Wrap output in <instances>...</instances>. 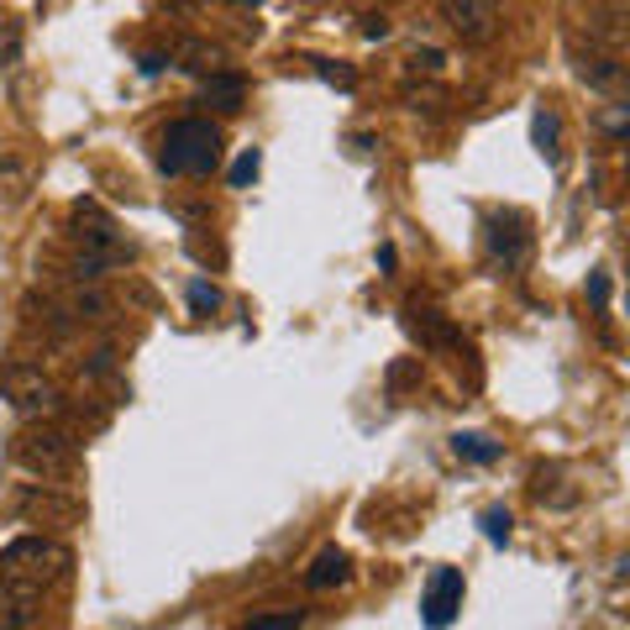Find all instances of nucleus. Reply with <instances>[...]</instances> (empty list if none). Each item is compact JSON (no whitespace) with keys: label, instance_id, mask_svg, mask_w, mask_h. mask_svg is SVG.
Masks as SVG:
<instances>
[{"label":"nucleus","instance_id":"nucleus-1","mask_svg":"<svg viewBox=\"0 0 630 630\" xmlns=\"http://www.w3.org/2000/svg\"><path fill=\"white\" fill-rule=\"evenodd\" d=\"M221 163V132L215 121H200V116H184V121H169L163 132V152H158V169L163 174H210Z\"/></svg>","mask_w":630,"mask_h":630},{"label":"nucleus","instance_id":"nucleus-2","mask_svg":"<svg viewBox=\"0 0 630 630\" xmlns=\"http://www.w3.org/2000/svg\"><path fill=\"white\" fill-rule=\"evenodd\" d=\"M16 462L32 468V473H42V479H63V473H74V442L63 431H53V425L22 431L16 436Z\"/></svg>","mask_w":630,"mask_h":630},{"label":"nucleus","instance_id":"nucleus-3","mask_svg":"<svg viewBox=\"0 0 630 630\" xmlns=\"http://www.w3.org/2000/svg\"><path fill=\"white\" fill-rule=\"evenodd\" d=\"M0 390L11 394V405H16L22 416H48V410H59V399H63V394L53 390V379H42L27 362L0 368Z\"/></svg>","mask_w":630,"mask_h":630},{"label":"nucleus","instance_id":"nucleus-4","mask_svg":"<svg viewBox=\"0 0 630 630\" xmlns=\"http://www.w3.org/2000/svg\"><path fill=\"white\" fill-rule=\"evenodd\" d=\"M436 11L462 42H489L499 32V0H436Z\"/></svg>","mask_w":630,"mask_h":630},{"label":"nucleus","instance_id":"nucleus-5","mask_svg":"<svg viewBox=\"0 0 630 630\" xmlns=\"http://www.w3.org/2000/svg\"><path fill=\"white\" fill-rule=\"evenodd\" d=\"M462 609V568H436L431 572V589L420 600V626L425 630H447Z\"/></svg>","mask_w":630,"mask_h":630},{"label":"nucleus","instance_id":"nucleus-6","mask_svg":"<svg viewBox=\"0 0 630 630\" xmlns=\"http://www.w3.org/2000/svg\"><path fill=\"white\" fill-rule=\"evenodd\" d=\"M483 247H489V258L494 263H505V269H520L526 263V247H531V237H526V221L520 215H489L483 221Z\"/></svg>","mask_w":630,"mask_h":630},{"label":"nucleus","instance_id":"nucleus-7","mask_svg":"<svg viewBox=\"0 0 630 630\" xmlns=\"http://www.w3.org/2000/svg\"><path fill=\"white\" fill-rule=\"evenodd\" d=\"M572 74H578L589 90L609 95V100H626V63H620V53L589 48V53H578V59H572Z\"/></svg>","mask_w":630,"mask_h":630},{"label":"nucleus","instance_id":"nucleus-8","mask_svg":"<svg viewBox=\"0 0 630 630\" xmlns=\"http://www.w3.org/2000/svg\"><path fill=\"white\" fill-rule=\"evenodd\" d=\"M589 37H594V48H604V53H620L626 48V5L620 0H609V5H594L589 11Z\"/></svg>","mask_w":630,"mask_h":630},{"label":"nucleus","instance_id":"nucleus-9","mask_svg":"<svg viewBox=\"0 0 630 630\" xmlns=\"http://www.w3.org/2000/svg\"><path fill=\"white\" fill-rule=\"evenodd\" d=\"M347 578H353V563H347V552H342V546H326V552H316V563L305 568V589L326 594V589L347 583Z\"/></svg>","mask_w":630,"mask_h":630},{"label":"nucleus","instance_id":"nucleus-10","mask_svg":"<svg viewBox=\"0 0 630 630\" xmlns=\"http://www.w3.org/2000/svg\"><path fill=\"white\" fill-rule=\"evenodd\" d=\"M410 331H416L425 347H457V353H468V342H462V331L442 321L436 310H410Z\"/></svg>","mask_w":630,"mask_h":630},{"label":"nucleus","instance_id":"nucleus-11","mask_svg":"<svg viewBox=\"0 0 630 630\" xmlns=\"http://www.w3.org/2000/svg\"><path fill=\"white\" fill-rule=\"evenodd\" d=\"M200 100L215 106V111H242L247 106V79L242 74H210L206 85H200Z\"/></svg>","mask_w":630,"mask_h":630},{"label":"nucleus","instance_id":"nucleus-12","mask_svg":"<svg viewBox=\"0 0 630 630\" xmlns=\"http://www.w3.org/2000/svg\"><path fill=\"white\" fill-rule=\"evenodd\" d=\"M0 563L5 568H16V563H63V546H53L48 536H22L0 552Z\"/></svg>","mask_w":630,"mask_h":630},{"label":"nucleus","instance_id":"nucleus-13","mask_svg":"<svg viewBox=\"0 0 630 630\" xmlns=\"http://www.w3.org/2000/svg\"><path fill=\"white\" fill-rule=\"evenodd\" d=\"M531 137H536V152L546 158V163H557V158H563V121H557V111H536Z\"/></svg>","mask_w":630,"mask_h":630},{"label":"nucleus","instance_id":"nucleus-14","mask_svg":"<svg viewBox=\"0 0 630 630\" xmlns=\"http://www.w3.org/2000/svg\"><path fill=\"white\" fill-rule=\"evenodd\" d=\"M452 452H457L462 462H499V457H505V447L479 436V431H457V436H452Z\"/></svg>","mask_w":630,"mask_h":630},{"label":"nucleus","instance_id":"nucleus-15","mask_svg":"<svg viewBox=\"0 0 630 630\" xmlns=\"http://www.w3.org/2000/svg\"><path fill=\"white\" fill-rule=\"evenodd\" d=\"M305 609H273V615H252L242 630H300Z\"/></svg>","mask_w":630,"mask_h":630},{"label":"nucleus","instance_id":"nucleus-16","mask_svg":"<svg viewBox=\"0 0 630 630\" xmlns=\"http://www.w3.org/2000/svg\"><path fill=\"white\" fill-rule=\"evenodd\" d=\"M479 526H483V536L494 541V546H505V541H510V510H505V505H494V510H483L479 515Z\"/></svg>","mask_w":630,"mask_h":630},{"label":"nucleus","instance_id":"nucleus-17","mask_svg":"<svg viewBox=\"0 0 630 630\" xmlns=\"http://www.w3.org/2000/svg\"><path fill=\"white\" fill-rule=\"evenodd\" d=\"M189 310H195V316L221 310V289H215V284H206V279H195V284H189Z\"/></svg>","mask_w":630,"mask_h":630},{"label":"nucleus","instance_id":"nucleus-18","mask_svg":"<svg viewBox=\"0 0 630 630\" xmlns=\"http://www.w3.org/2000/svg\"><path fill=\"white\" fill-rule=\"evenodd\" d=\"M600 126H604V137H615V143H620V137H626V126H630V106H626V100H609V111L600 116Z\"/></svg>","mask_w":630,"mask_h":630},{"label":"nucleus","instance_id":"nucleus-19","mask_svg":"<svg viewBox=\"0 0 630 630\" xmlns=\"http://www.w3.org/2000/svg\"><path fill=\"white\" fill-rule=\"evenodd\" d=\"M258 169H263V152L258 148H247L237 158V163H232V189H242V184H252L258 180Z\"/></svg>","mask_w":630,"mask_h":630},{"label":"nucleus","instance_id":"nucleus-20","mask_svg":"<svg viewBox=\"0 0 630 630\" xmlns=\"http://www.w3.org/2000/svg\"><path fill=\"white\" fill-rule=\"evenodd\" d=\"M310 63H316V74H321L326 85H336V90H353V85H358L347 63H331V59H310Z\"/></svg>","mask_w":630,"mask_h":630},{"label":"nucleus","instance_id":"nucleus-21","mask_svg":"<svg viewBox=\"0 0 630 630\" xmlns=\"http://www.w3.org/2000/svg\"><path fill=\"white\" fill-rule=\"evenodd\" d=\"M447 69V53L442 48H416L410 53V74H442Z\"/></svg>","mask_w":630,"mask_h":630},{"label":"nucleus","instance_id":"nucleus-22","mask_svg":"<svg viewBox=\"0 0 630 630\" xmlns=\"http://www.w3.org/2000/svg\"><path fill=\"white\" fill-rule=\"evenodd\" d=\"M111 305H106V295H74L69 300V316H79V321H95V316H106Z\"/></svg>","mask_w":630,"mask_h":630},{"label":"nucleus","instance_id":"nucleus-23","mask_svg":"<svg viewBox=\"0 0 630 630\" xmlns=\"http://www.w3.org/2000/svg\"><path fill=\"white\" fill-rule=\"evenodd\" d=\"M111 373H116V353H111V347H100V353L85 362V379H111Z\"/></svg>","mask_w":630,"mask_h":630},{"label":"nucleus","instance_id":"nucleus-24","mask_svg":"<svg viewBox=\"0 0 630 630\" xmlns=\"http://www.w3.org/2000/svg\"><path fill=\"white\" fill-rule=\"evenodd\" d=\"M362 37H368V42H384V37H390V16L368 11V16H362Z\"/></svg>","mask_w":630,"mask_h":630},{"label":"nucleus","instance_id":"nucleus-25","mask_svg":"<svg viewBox=\"0 0 630 630\" xmlns=\"http://www.w3.org/2000/svg\"><path fill=\"white\" fill-rule=\"evenodd\" d=\"M589 300L609 305V279H604V273H594V279H589Z\"/></svg>","mask_w":630,"mask_h":630},{"label":"nucleus","instance_id":"nucleus-26","mask_svg":"<svg viewBox=\"0 0 630 630\" xmlns=\"http://www.w3.org/2000/svg\"><path fill=\"white\" fill-rule=\"evenodd\" d=\"M163 53H143V63H137V69H143V74H163Z\"/></svg>","mask_w":630,"mask_h":630},{"label":"nucleus","instance_id":"nucleus-27","mask_svg":"<svg viewBox=\"0 0 630 630\" xmlns=\"http://www.w3.org/2000/svg\"><path fill=\"white\" fill-rule=\"evenodd\" d=\"M237 5H263V0H237Z\"/></svg>","mask_w":630,"mask_h":630}]
</instances>
